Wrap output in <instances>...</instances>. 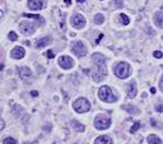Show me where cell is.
Segmentation results:
<instances>
[{"instance_id":"obj_1","label":"cell","mask_w":163,"mask_h":144,"mask_svg":"<svg viewBox=\"0 0 163 144\" xmlns=\"http://www.w3.org/2000/svg\"><path fill=\"white\" fill-rule=\"evenodd\" d=\"M94 64L97 66V69L93 73V79L96 82H100L107 76V67H106V59L102 54L95 53L91 55Z\"/></svg>"},{"instance_id":"obj_2","label":"cell","mask_w":163,"mask_h":144,"mask_svg":"<svg viewBox=\"0 0 163 144\" xmlns=\"http://www.w3.org/2000/svg\"><path fill=\"white\" fill-rule=\"evenodd\" d=\"M98 95L100 98V100L105 101L107 103H114L117 101V96L113 94L112 90L109 88L108 86H103L99 89Z\"/></svg>"},{"instance_id":"obj_3","label":"cell","mask_w":163,"mask_h":144,"mask_svg":"<svg viewBox=\"0 0 163 144\" xmlns=\"http://www.w3.org/2000/svg\"><path fill=\"white\" fill-rule=\"evenodd\" d=\"M114 73L119 78H127L131 75V66L125 62H121L114 67Z\"/></svg>"},{"instance_id":"obj_4","label":"cell","mask_w":163,"mask_h":144,"mask_svg":"<svg viewBox=\"0 0 163 144\" xmlns=\"http://www.w3.org/2000/svg\"><path fill=\"white\" fill-rule=\"evenodd\" d=\"M73 108L77 113H86L90 110V103L85 98H79L73 103Z\"/></svg>"},{"instance_id":"obj_5","label":"cell","mask_w":163,"mask_h":144,"mask_svg":"<svg viewBox=\"0 0 163 144\" xmlns=\"http://www.w3.org/2000/svg\"><path fill=\"white\" fill-rule=\"evenodd\" d=\"M111 125V119L107 116H99L96 117L95 119V127L98 130H105V129H108L109 126Z\"/></svg>"},{"instance_id":"obj_6","label":"cell","mask_w":163,"mask_h":144,"mask_svg":"<svg viewBox=\"0 0 163 144\" xmlns=\"http://www.w3.org/2000/svg\"><path fill=\"white\" fill-rule=\"evenodd\" d=\"M85 23H86V20L82 14H74L71 18V24H72L73 27L77 28V29H81V28L84 27Z\"/></svg>"},{"instance_id":"obj_7","label":"cell","mask_w":163,"mask_h":144,"mask_svg":"<svg viewBox=\"0 0 163 144\" xmlns=\"http://www.w3.org/2000/svg\"><path fill=\"white\" fill-rule=\"evenodd\" d=\"M72 51L73 53L75 54V55L79 56V58H82V56H84L85 54H86V48H85V46L83 44V42L81 41H74L72 44Z\"/></svg>"},{"instance_id":"obj_8","label":"cell","mask_w":163,"mask_h":144,"mask_svg":"<svg viewBox=\"0 0 163 144\" xmlns=\"http://www.w3.org/2000/svg\"><path fill=\"white\" fill-rule=\"evenodd\" d=\"M20 29L23 35L25 36H30V35L34 34L35 32V26L33 23L28 22V21H24V22L20 23Z\"/></svg>"},{"instance_id":"obj_9","label":"cell","mask_w":163,"mask_h":144,"mask_svg":"<svg viewBox=\"0 0 163 144\" xmlns=\"http://www.w3.org/2000/svg\"><path fill=\"white\" fill-rule=\"evenodd\" d=\"M73 64H74V62H73V60L70 56L63 55V56H60V59H59V65L62 68H64V69H70V68H72Z\"/></svg>"},{"instance_id":"obj_10","label":"cell","mask_w":163,"mask_h":144,"mask_svg":"<svg viewBox=\"0 0 163 144\" xmlns=\"http://www.w3.org/2000/svg\"><path fill=\"white\" fill-rule=\"evenodd\" d=\"M19 70V75H20L21 79L24 80V81H28V79L32 77V72H30V69L26 66H21V67L18 68Z\"/></svg>"},{"instance_id":"obj_11","label":"cell","mask_w":163,"mask_h":144,"mask_svg":"<svg viewBox=\"0 0 163 144\" xmlns=\"http://www.w3.org/2000/svg\"><path fill=\"white\" fill-rule=\"evenodd\" d=\"M10 55H11V58L16 59V60H20V59H22L23 56L25 55V50L22 48V47H15V48L11 51Z\"/></svg>"},{"instance_id":"obj_12","label":"cell","mask_w":163,"mask_h":144,"mask_svg":"<svg viewBox=\"0 0 163 144\" xmlns=\"http://www.w3.org/2000/svg\"><path fill=\"white\" fill-rule=\"evenodd\" d=\"M27 6L30 10H41L42 8V0H27Z\"/></svg>"},{"instance_id":"obj_13","label":"cell","mask_w":163,"mask_h":144,"mask_svg":"<svg viewBox=\"0 0 163 144\" xmlns=\"http://www.w3.org/2000/svg\"><path fill=\"white\" fill-rule=\"evenodd\" d=\"M136 93H137V87L135 81H131L128 84V86H127V95H128V98L133 99L135 98Z\"/></svg>"},{"instance_id":"obj_14","label":"cell","mask_w":163,"mask_h":144,"mask_svg":"<svg viewBox=\"0 0 163 144\" xmlns=\"http://www.w3.org/2000/svg\"><path fill=\"white\" fill-rule=\"evenodd\" d=\"M49 44H51V38L50 37H44L41 39H38L36 41V48H44V47L48 46Z\"/></svg>"},{"instance_id":"obj_15","label":"cell","mask_w":163,"mask_h":144,"mask_svg":"<svg viewBox=\"0 0 163 144\" xmlns=\"http://www.w3.org/2000/svg\"><path fill=\"white\" fill-rule=\"evenodd\" d=\"M155 23L158 27L163 28V13L157 12L155 15Z\"/></svg>"},{"instance_id":"obj_16","label":"cell","mask_w":163,"mask_h":144,"mask_svg":"<svg viewBox=\"0 0 163 144\" xmlns=\"http://www.w3.org/2000/svg\"><path fill=\"white\" fill-rule=\"evenodd\" d=\"M95 143H97V144H99V143L110 144V143H112V140H111V138L110 136H99V138L96 139Z\"/></svg>"},{"instance_id":"obj_17","label":"cell","mask_w":163,"mask_h":144,"mask_svg":"<svg viewBox=\"0 0 163 144\" xmlns=\"http://www.w3.org/2000/svg\"><path fill=\"white\" fill-rule=\"evenodd\" d=\"M72 126H73V129H74L75 131L77 132H84L85 131V126L82 124H79V121H76V120H73L72 121Z\"/></svg>"},{"instance_id":"obj_18","label":"cell","mask_w":163,"mask_h":144,"mask_svg":"<svg viewBox=\"0 0 163 144\" xmlns=\"http://www.w3.org/2000/svg\"><path fill=\"white\" fill-rule=\"evenodd\" d=\"M23 113V108L21 107L20 105H18V104H15V105H13V107H12V114L14 115L15 117H20V115L22 114Z\"/></svg>"},{"instance_id":"obj_19","label":"cell","mask_w":163,"mask_h":144,"mask_svg":"<svg viewBox=\"0 0 163 144\" xmlns=\"http://www.w3.org/2000/svg\"><path fill=\"white\" fill-rule=\"evenodd\" d=\"M122 108H124V110L126 111V112H128L129 114H137V113H138V108L133 105H123Z\"/></svg>"},{"instance_id":"obj_20","label":"cell","mask_w":163,"mask_h":144,"mask_svg":"<svg viewBox=\"0 0 163 144\" xmlns=\"http://www.w3.org/2000/svg\"><path fill=\"white\" fill-rule=\"evenodd\" d=\"M147 142L149 144H152V143H162V140L160 138H158L157 136H155V134H151V136H148V140Z\"/></svg>"},{"instance_id":"obj_21","label":"cell","mask_w":163,"mask_h":144,"mask_svg":"<svg viewBox=\"0 0 163 144\" xmlns=\"http://www.w3.org/2000/svg\"><path fill=\"white\" fill-rule=\"evenodd\" d=\"M103 21H105V18H103L102 14H97L95 16V23L96 24H102Z\"/></svg>"},{"instance_id":"obj_22","label":"cell","mask_w":163,"mask_h":144,"mask_svg":"<svg viewBox=\"0 0 163 144\" xmlns=\"http://www.w3.org/2000/svg\"><path fill=\"white\" fill-rule=\"evenodd\" d=\"M120 18H121L122 23H123V24H124V25H127V24H128V23H129V18H128V16H126L124 13L120 14Z\"/></svg>"},{"instance_id":"obj_23","label":"cell","mask_w":163,"mask_h":144,"mask_svg":"<svg viewBox=\"0 0 163 144\" xmlns=\"http://www.w3.org/2000/svg\"><path fill=\"white\" fill-rule=\"evenodd\" d=\"M3 143H4V144H9V143L15 144V143H18V141H16L15 139H13V138H10V136H8V138H4V139H3Z\"/></svg>"},{"instance_id":"obj_24","label":"cell","mask_w":163,"mask_h":144,"mask_svg":"<svg viewBox=\"0 0 163 144\" xmlns=\"http://www.w3.org/2000/svg\"><path fill=\"white\" fill-rule=\"evenodd\" d=\"M23 16H25V18H36V20H41V16L37 15V14H30V13H23L22 14Z\"/></svg>"},{"instance_id":"obj_25","label":"cell","mask_w":163,"mask_h":144,"mask_svg":"<svg viewBox=\"0 0 163 144\" xmlns=\"http://www.w3.org/2000/svg\"><path fill=\"white\" fill-rule=\"evenodd\" d=\"M139 128H140V122H135V124L133 125V127H132V129H131V133H135V132L138 130Z\"/></svg>"},{"instance_id":"obj_26","label":"cell","mask_w":163,"mask_h":144,"mask_svg":"<svg viewBox=\"0 0 163 144\" xmlns=\"http://www.w3.org/2000/svg\"><path fill=\"white\" fill-rule=\"evenodd\" d=\"M8 38L11 40V41H15L16 39H18V35L15 34L14 32H10L8 35Z\"/></svg>"},{"instance_id":"obj_27","label":"cell","mask_w":163,"mask_h":144,"mask_svg":"<svg viewBox=\"0 0 163 144\" xmlns=\"http://www.w3.org/2000/svg\"><path fill=\"white\" fill-rule=\"evenodd\" d=\"M153 56L157 59H161L163 56V54H162V52H160V51H155V52H153Z\"/></svg>"},{"instance_id":"obj_28","label":"cell","mask_w":163,"mask_h":144,"mask_svg":"<svg viewBox=\"0 0 163 144\" xmlns=\"http://www.w3.org/2000/svg\"><path fill=\"white\" fill-rule=\"evenodd\" d=\"M155 110H157L158 112H163V103H160V104L155 105Z\"/></svg>"},{"instance_id":"obj_29","label":"cell","mask_w":163,"mask_h":144,"mask_svg":"<svg viewBox=\"0 0 163 144\" xmlns=\"http://www.w3.org/2000/svg\"><path fill=\"white\" fill-rule=\"evenodd\" d=\"M4 127H6V122H4L3 119H1V118H0V131H1L2 129L4 128Z\"/></svg>"},{"instance_id":"obj_30","label":"cell","mask_w":163,"mask_h":144,"mask_svg":"<svg viewBox=\"0 0 163 144\" xmlns=\"http://www.w3.org/2000/svg\"><path fill=\"white\" fill-rule=\"evenodd\" d=\"M46 54H47V55H48L50 59H53V58H54V54H53V52H52L51 50H48V51H47Z\"/></svg>"},{"instance_id":"obj_31","label":"cell","mask_w":163,"mask_h":144,"mask_svg":"<svg viewBox=\"0 0 163 144\" xmlns=\"http://www.w3.org/2000/svg\"><path fill=\"white\" fill-rule=\"evenodd\" d=\"M102 38H103V35H102V34H101V35H100V36H99V37H98V38H97V40H96V44H99V42H100V40H101V39H102Z\"/></svg>"},{"instance_id":"obj_32","label":"cell","mask_w":163,"mask_h":144,"mask_svg":"<svg viewBox=\"0 0 163 144\" xmlns=\"http://www.w3.org/2000/svg\"><path fill=\"white\" fill-rule=\"evenodd\" d=\"M160 89H161V91L163 92V76L161 78V81H160Z\"/></svg>"},{"instance_id":"obj_33","label":"cell","mask_w":163,"mask_h":144,"mask_svg":"<svg viewBox=\"0 0 163 144\" xmlns=\"http://www.w3.org/2000/svg\"><path fill=\"white\" fill-rule=\"evenodd\" d=\"M30 95H32V96H37V95H38V93H37V91H32V92H30Z\"/></svg>"},{"instance_id":"obj_34","label":"cell","mask_w":163,"mask_h":144,"mask_svg":"<svg viewBox=\"0 0 163 144\" xmlns=\"http://www.w3.org/2000/svg\"><path fill=\"white\" fill-rule=\"evenodd\" d=\"M115 2H117V7H122V1H119V0H115Z\"/></svg>"},{"instance_id":"obj_35","label":"cell","mask_w":163,"mask_h":144,"mask_svg":"<svg viewBox=\"0 0 163 144\" xmlns=\"http://www.w3.org/2000/svg\"><path fill=\"white\" fill-rule=\"evenodd\" d=\"M64 2L67 4H71V0H64Z\"/></svg>"},{"instance_id":"obj_36","label":"cell","mask_w":163,"mask_h":144,"mask_svg":"<svg viewBox=\"0 0 163 144\" xmlns=\"http://www.w3.org/2000/svg\"><path fill=\"white\" fill-rule=\"evenodd\" d=\"M151 93H155V88H151Z\"/></svg>"},{"instance_id":"obj_37","label":"cell","mask_w":163,"mask_h":144,"mask_svg":"<svg viewBox=\"0 0 163 144\" xmlns=\"http://www.w3.org/2000/svg\"><path fill=\"white\" fill-rule=\"evenodd\" d=\"M2 15H3V12H2V11H1V10H0V18H2Z\"/></svg>"},{"instance_id":"obj_38","label":"cell","mask_w":163,"mask_h":144,"mask_svg":"<svg viewBox=\"0 0 163 144\" xmlns=\"http://www.w3.org/2000/svg\"><path fill=\"white\" fill-rule=\"evenodd\" d=\"M2 68H3V65H2V64H1V63H0V70H1V69H2Z\"/></svg>"},{"instance_id":"obj_39","label":"cell","mask_w":163,"mask_h":144,"mask_svg":"<svg viewBox=\"0 0 163 144\" xmlns=\"http://www.w3.org/2000/svg\"><path fill=\"white\" fill-rule=\"evenodd\" d=\"M84 1H86V0H77V2H84Z\"/></svg>"},{"instance_id":"obj_40","label":"cell","mask_w":163,"mask_h":144,"mask_svg":"<svg viewBox=\"0 0 163 144\" xmlns=\"http://www.w3.org/2000/svg\"><path fill=\"white\" fill-rule=\"evenodd\" d=\"M162 39H163V37H162Z\"/></svg>"}]
</instances>
